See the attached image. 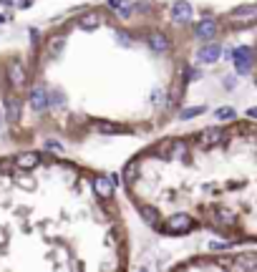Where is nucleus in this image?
Wrapping results in <instances>:
<instances>
[{
	"instance_id": "obj_1",
	"label": "nucleus",
	"mask_w": 257,
	"mask_h": 272,
	"mask_svg": "<svg viewBox=\"0 0 257 272\" xmlns=\"http://www.w3.org/2000/svg\"><path fill=\"white\" fill-rule=\"evenodd\" d=\"M192 227H194V222L187 214H174L164 222V232H169V234H182V232H189Z\"/></svg>"
},
{
	"instance_id": "obj_2",
	"label": "nucleus",
	"mask_w": 257,
	"mask_h": 272,
	"mask_svg": "<svg viewBox=\"0 0 257 272\" xmlns=\"http://www.w3.org/2000/svg\"><path fill=\"white\" fill-rule=\"evenodd\" d=\"M224 136H227L224 129H217V126H214V129H204V131L199 134V144H202V146H217Z\"/></svg>"
},
{
	"instance_id": "obj_3",
	"label": "nucleus",
	"mask_w": 257,
	"mask_h": 272,
	"mask_svg": "<svg viewBox=\"0 0 257 272\" xmlns=\"http://www.w3.org/2000/svg\"><path fill=\"white\" fill-rule=\"evenodd\" d=\"M189 18H192V6L187 3V0H177V3L172 6V21L187 23Z\"/></svg>"
},
{
	"instance_id": "obj_4",
	"label": "nucleus",
	"mask_w": 257,
	"mask_h": 272,
	"mask_svg": "<svg viewBox=\"0 0 257 272\" xmlns=\"http://www.w3.org/2000/svg\"><path fill=\"white\" fill-rule=\"evenodd\" d=\"M194 33H197V38H202V41H209V38H214V33H217V23H214L212 18H204L202 23H197Z\"/></svg>"
},
{
	"instance_id": "obj_5",
	"label": "nucleus",
	"mask_w": 257,
	"mask_h": 272,
	"mask_svg": "<svg viewBox=\"0 0 257 272\" xmlns=\"http://www.w3.org/2000/svg\"><path fill=\"white\" fill-rule=\"evenodd\" d=\"M249 63H252V51H249V48L234 51V66H237L239 73H247V71H249Z\"/></svg>"
},
{
	"instance_id": "obj_6",
	"label": "nucleus",
	"mask_w": 257,
	"mask_h": 272,
	"mask_svg": "<svg viewBox=\"0 0 257 272\" xmlns=\"http://www.w3.org/2000/svg\"><path fill=\"white\" fill-rule=\"evenodd\" d=\"M8 78H11L13 86H23V83H26V68L21 66V61H11V66H8Z\"/></svg>"
},
{
	"instance_id": "obj_7",
	"label": "nucleus",
	"mask_w": 257,
	"mask_h": 272,
	"mask_svg": "<svg viewBox=\"0 0 257 272\" xmlns=\"http://www.w3.org/2000/svg\"><path fill=\"white\" fill-rule=\"evenodd\" d=\"M161 151H164L169 159H184V156H187V144H184L182 139H179V141H169Z\"/></svg>"
},
{
	"instance_id": "obj_8",
	"label": "nucleus",
	"mask_w": 257,
	"mask_h": 272,
	"mask_svg": "<svg viewBox=\"0 0 257 272\" xmlns=\"http://www.w3.org/2000/svg\"><path fill=\"white\" fill-rule=\"evenodd\" d=\"M94 189H96V194L99 197H104V199H111V194H114V184H111V179L106 176H99V179H94Z\"/></svg>"
},
{
	"instance_id": "obj_9",
	"label": "nucleus",
	"mask_w": 257,
	"mask_h": 272,
	"mask_svg": "<svg viewBox=\"0 0 257 272\" xmlns=\"http://www.w3.org/2000/svg\"><path fill=\"white\" fill-rule=\"evenodd\" d=\"M149 46H151V51H156V53H166V51H169V38H166L164 33H151V36H149Z\"/></svg>"
},
{
	"instance_id": "obj_10",
	"label": "nucleus",
	"mask_w": 257,
	"mask_h": 272,
	"mask_svg": "<svg viewBox=\"0 0 257 272\" xmlns=\"http://www.w3.org/2000/svg\"><path fill=\"white\" fill-rule=\"evenodd\" d=\"M48 104H51V101H48V94H46L43 88H33V91H31V106H33L36 111H43Z\"/></svg>"
},
{
	"instance_id": "obj_11",
	"label": "nucleus",
	"mask_w": 257,
	"mask_h": 272,
	"mask_svg": "<svg viewBox=\"0 0 257 272\" xmlns=\"http://www.w3.org/2000/svg\"><path fill=\"white\" fill-rule=\"evenodd\" d=\"M6 119L8 121H18L21 119V104L16 96H8L6 99Z\"/></svg>"
},
{
	"instance_id": "obj_12",
	"label": "nucleus",
	"mask_w": 257,
	"mask_h": 272,
	"mask_svg": "<svg viewBox=\"0 0 257 272\" xmlns=\"http://www.w3.org/2000/svg\"><path fill=\"white\" fill-rule=\"evenodd\" d=\"M219 53H222L219 46H204V48L199 51L197 58H199V63H214V61L219 58Z\"/></svg>"
},
{
	"instance_id": "obj_13",
	"label": "nucleus",
	"mask_w": 257,
	"mask_h": 272,
	"mask_svg": "<svg viewBox=\"0 0 257 272\" xmlns=\"http://www.w3.org/2000/svg\"><path fill=\"white\" fill-rule=\"evenodd\" d=\"M232 267H234V269H257V257H252V254H242V257H234Z\"/></svg>"
},
{
	"instance_id": "obj_14",
	"label": "nucleus",
	"mask_w": 257,
	"mask_h": 272,
	"mask_svg": "<svg viewBox=\"0 0 257 272\" xmlns=\"http://www.w3.org/2000/svg\"><path fill=\"white\" fill-rule=\"evenodd\" d=\"M16 164H18V169H33V166H38V154H33V151L21 154L16 159Z\"/></svg>"
},
{
	"instance_id": "obj_15",
	"label": "nucleus",
	"mask_w": 257,
	"mask_h": 272,
	"mask_svg": "<svg viewBox=\"0 0 257 272\" xmlns=\"http://www.w3.org/2000/svg\"><path fill=\"white\" fill-rule=\"evenodd\" d=\"M99 23H101V18H99L96 13H86V16L78 21V26H81L83 31H94V28H99Z\"/></svg>"
},
{
	"instance_id": "obj_16",
	"label": "nucleus",
	"mask_w": 257,
	"mask_h": 272,
	"mask_svg": "<svg viewBox=\"0 0 257 272\" xmlns=\"http://www.w3.org/2000/svg\"><path fill=\"white\" fill-rule=\"evenodd\" d=\"M124 179L129 182V184H134L136 179H139V164L134 161V164H129L126 169H124Z\"/></svg>"
},
{
	"instance_id": "obj_17",
	"label": "nucleus",
	"mask_w": 257,
	"mask_h": 272,
	"mask_svg": "<svg viewBox=\"0 0 257 272\" xmlns=\"http://www.w3.org/2000/svg\"><path fill=\"white\" fill-rule=\"evenodd\" d=\"M139 212H141V214L146 217V222L156 224V219H159V212H156L154 207H146V204H144V207H139Z\"/></svg>"
},
{
	"instance_id": "obj_18",
	"label": "nucleus",
	"mask_w": 257,
	"mask_h": 272,
	"mask_svg": "<svg viewBox=\"0 0 257 272\" xmlns=\"http://www.w3.org/2000/svg\"><path fill=\"white\" fill-rule=\"evenodd\" d=\"M199 114H204V106H192V109H182L179 119H194V116H199Z\"/></svg>"
},
{
	"instance_id": "obj_19",
	"label": "nucleus",
	"mask_w": 257,
	"mask_h": 272,
	"mask_svg": "<svg viewBox=\"0 0 257 272\" xmlns=\"http://www.w3.org/2000/svg\"><path fill=\"white\" fill-rule=\"evenodd\" d=\"M96 129L104 134H121V126H116V124H96Z\"/></svg>"
},
{
	"instance_id": "obj_20",
	"label": "nucleus",
	"mask_w": 257,
	"mask_h": 272,
	"mask_svg": "<svg viewBox=\"0 0 257 272\" xmlns=\"http://www.w3.org/2000/svg\"><path fill=\"white\" fill-rule=\"evenodd\" d=\"M217 119L229 121V119H234V111H232V109H217Z\"/></svg>"
},
{
	"instance_id": "obj_21",
	"label": "nucleus",
	"mask_w": 257,
	"mask_h": 272,
	"mask_svg": "<svg viewBox=\"0 0 257 272\" xmlns=\"http://www.w3.org/2000/svg\"><path fill=\"white\" fill-rule=\"evenodd\" d=\"M63 46H66V41H63V38H53V41H51V53L56 56V53H58Z\"/></svg>"
},
{
	"instance_id": "obj_22",
	"label": "nucleus",
	"mask_w": 257,
	"mask_h": 272,
	"mask_svg": "<svg viewBox=\"0 0 257 272\" xmlns=\"http://www.w3.org/2000/svg\"><path fill=\"white\" fill-rule=\"evenodd\" d=\"M116 11H119V18H129V13H131V6H126V3H124V6H121V8H116Z\"/></svg>"
},
{
	"instance_id": "obj_23",
	"label": "nucleus",
	"mask_w": 257,
	"mask_h": 272,
	"mask_svg": "<svg viewBox=\"0 0 257 272\" xmlns=\"http://www.w3.org/2000/svg\"><path fill=\"white\" fill-rule=\"evenodd\" d=\"M124 3H126V0H109V6H111V8H121Z\"/></svg>"
},
{
	"instance_id": "obj_24",
	"label": "nucleus",
	"mask_w": 257,
	"mask_h": 272,
	"mask_svg": "<svg viewBox=\"0 0 257 272\" xmlns=\"http://www.w3.org/2000/svg\"><path fill=\"white\" fill-rule=\"evenodd\" d=\"M151 99H154V104H159V101L164 99V94H159V91H154V94H151Z\"/></svg>"
},
{
	"instance_id": "obj_25",
	"label": "nucleus",
	"mask_w": 257,
	"mask_h": 272,
	"mask_svg": "<svg viewBox=\"0 0 257 272\" xmlns=\"http://www.w3.org/2000/svg\"><path fill=\"white\" fill-rule=\"evenodd\" d=\"M106 242H109V244H114V242H116V234H114V232H109V237H106Z\"/></svg>"
},
{
	"instance_id": "obj_26",
	"label": "nucleus",
	"mask_w": 257,
	"mask_h": 272,
	"mask_svg": "<svg viewBox=\"0 0 257 272\" xmlns=\"http://www.w3.org/2000/svg\"><path fill=\"white\" fill-rule=\"evenodd\" d=\"M247 114H249V116H254V119H257V109H249V111H247Z\"/></svg>"
},
{
	"instance_id": "obj_27",
	"label": "nucleus",
	"mask_w": 257,
	"mask_h": 272,
	"mask_svg": "<svg viewBox=\"0 0 257 272\" xmlns=\"http://www.w3.org/2000/svg\"><path fill=\"white\" fill-rule=\"evenodd\" d=\"M3 119H6V114H0V129H3Z\"/></svg>"
},
{
	"instance_id": "obj_28",
	"label": "nucleus",
	"mask_w": 257,
	"mask_h": 272,
	"mask_svg": "<svg viewBox=\"0 0 257 272\" xmlns=\"http://www.w3.org/2000/svg\"><path fill=\"white\" fill-rule=\"evenodd\" d=\"M6 21H8V18H6V16H0V26H3V23H6Z\"/></svg>"
}]
</instances>
